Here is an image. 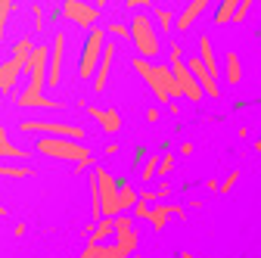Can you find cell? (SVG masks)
I'll list each match as a JSON object with an SVG mask.
<instances>
[{"label":"cell","mask_w":261,"mask_h":258,"mask_svg":"<svg viewBox=\"0 0 261 258\" xmlns=\"http://www.w3.org/2000/svg\"><path fill=\"white\" fill-rule=\"evenodd\" d=\"M130 66H134V72L143 78V84L152 90V96H155L159 103L171 106L174 96H180V87H177V81H174L171 66H159V62H149V59H143V56H134V59H130Z\"/></svg>","instance_id":"cell-1"},{"label":"cell","mask_w":261,"mask_h":258,"mask_svg":"<svg viewBox=\"0 0 261 258\" xmlns=\"http://www.w3.org/2000/svg\"><path fill=\"white\" fill-rule=\"evenodd\" d=\"M35 146H38V152H44V156H50V159L72 162V165H75V174H84V171L93 165V152H90L81 140H69V137H41Z\"/></svg>","instance_id":"cell-2"},{"label":"cell","mask_w":261,"mask_h":258,"mask_svg":"<svg viewBox=\"0 0 261 258\" xmlns=\"http://www.w3.org/2000/svg\"><path fill=\"white\" fill-rule=\"evenodd\" d=\"M130 41H134V47H137V53L143 59H155V53L162 50L159 25H152L149 16H134V19H130Z\"/></svg>","instance_id":"cell-3"},{"label":"cell","mask_w":261,"mask_h":258,"mask_svg":"<svg viewBox=\"0 0 261 258\" xmlns=\"http://www.w3.org/2000/svg\"><path fill=\"white\" fill-rule=\"evenodd\" d=\"M90 177L96 180V190H100L103 218H118V215H124V212H121V180L112 177V174L103 171V168H96Z\"/></svg>","instance_id":"cell-4"},{"label":"cell","mask_w":261,"mask_h":258,"mask_svg":"<svg viewBox=\"0 0 261 258\" xmlns=\"http://www.w3.org/2000/svg\"><path fill=\"white\" fill-rule=\"evenodd\" d=\"M168 66H171V72H174V81H177V87H180V96H187L190 103H199L202 96H205V90L199 87L196 75L190 72V66L184 62V53H180V47H177V44L171 47V59H168Z\"/></svg>","instance_id":"cell-5"},{"label":"cell","mask_w":261,"mask_h":258,"mask_svg":"<svg viewBox=\"0 0 261 258\" xmlns=\"http://www.w3.org/2000/svg\"><path fill=\"white\" fill-rule=\"evenodd\" d=\"M103 50H106L103 28H90L87 41H84V50H81V59H78V78H93L96 75V66H100V59H103Z\"/></svg>","instance_id":"cell-6"},{"label":"cell","mask_w":261,"mask_h":258,"mask_svg":"<svg viewBox=\"0 0 261 258\" xmlns=\"http://www.w3.org/2000/svg\"><path fill=\"white\" fill-rule=\"evenodd\" d=\"M25 134H44V137H69V140H84V127L65 124V121H22Z\"/></svg>","instance_id":"cell-7"},{"label":"cell","mask_w":261,"mask_h":258,"mask_svg":"<svg viewBox=\"0 0 261 258\" xmlns=\"http://www.w3.org/2000/svg\"><path fill=\"white\" fill-rule=\"evenodd\" d=\"M59 16H65L72 25L90 31V28H96V19H100V7H90V4H84V0H62Z\"/></svg>","instance_id":"cell-8"},{"label":"cell","mask_w":261,"mask_h":258,"mask_svg":"<svg viewBox=\"0 0 261 258\" xmlns=\"http://www.w3.org/2000/svg\"><path fill=\"white\" fill-rule=\"evenodd\" d=\"M118 249H121V255L127 258V255H134L137 252V230H134V221H130V215H118L115 218V240H112Z\"/></svg>","instance_id":"cell-9"},{"label":"cell","mask_w":261,"mask_h":258,"mask_svg":"<svg viewBox=\"0 0 261 258\" xmlns=\"http://www.w3.org/2000/svg\"><path fill=\"white\" fill-rule=\"evenodd\" d=\"M62 66H65V31H56L53 35V50H50V69H47V84L50 87H59Z\"/></svg>","instance_id":"cell-10"},{"label":"cell","mask_w":261,"mask_h":258,"mask_svg":"<svg viewBox=\"0 0 261 258\" xmlns=\"http://www.w3.org/2000/svg\"><path fill=\"white\" fill-rule=\"evenodd\" d=\"M19 75H25V62L10 56L0 62V100H4V93H13L16 84H19Z\"/></svg>","instance_id":"cell-11"},{"label":"cell","mask_w":261,"mask_h":258,"mask_svg":"<svg viewBox=\"0 0 261 258\" xmlns=\"http://www.w3.org/2000/svg\"><path fill=\"white\" fill-rule=\"evenodd\" d=\"M187 66H190V72L196 75L199 87L205 90V96H218V93H221V87H218V75H212V72L205 69V62H202L199 56H190V59H187Z\"/></svg>","instance_id":"cell-12"},{"label":"cell","mask_w":261,"mask_h":258,"mask_svg":"<svg viewBox=\"0 0 261 258\" xmlns=\"http://www.w3.org/2000/svg\"><path fill=\"white\" fill-rule=\"evenodd\" d=\"M112 66H115V44L106 41L103 59H100V66H96V75H93V93H103V90H106L109 75H112Z\"/></svg>","instance_id":"cell-13"},{"label":"cell","mask_w":261,"mask_h":258,"mask_svg":"<svg viewBox=\"0 0 261 258\" xmlns=\"http://www.w3.org/2000/svg\"><path fill=\"white\" fill-rule=\"evenodd\" d=\"M87 115L103 127V134H118V131H121V115H118V109H112V106H106V109L87 106Z\"/></svg>","instance_id":"cell-14"},{"label":"cell","mask_w":261,"mask_h":258,"mask_svg":"<svg viewBox=\"0 0 261 258\" xmlns=\"http://www.w3.org/2000/svg\"><path fill=\"white\" fill-rule=\"evenodd\" d=\"M168 218L187 221V212H184V205H152V218H149L152 230H155V234H162V230H165V224H168Z\"/></svg>","instance_id":"cell-15"},{"label":"cell","mask_w":261,"mask_h":258,"mask_svg":"<svg viewBox=\"0 0 261 258\" xmlns=\"http://www.w3.org/2000/svg\"><path fill=\"white\" fill-rule=\"evenodd\" d=\"M208 4H212V0H190V4L184 7V13L177 16V31H190V28H193V22L208 10Z\"/></svg>","instance_id":"cell-16"},{"label":"cell","mask_w":261,"mask_h":258,"mask_svg":"<svg viewBox=\"0 0 261 258\" xmlns=\"http://www.w3.org/2000/svg\"><path fill=\"white\" fill-rule=\"evenodd\" d=\"M84 234L93 243H109V240H115V218H103V221H96V224H87Z\"/></svg>","instance_id":"cell-17"},{"label":"cell","mask_w":261,"mask_h":258,"mask_svg":"<svg viewBox=\"0 0 261 258\" xmlns=\"http://www.w3.org/2000/svg\"><path fill=\"white\" fill-rule=\"evenodd\" d=\"M78 258H124V255H121V249L115 243H93V240H87V246H84V252Z\"/></svg>","instance_id":"cell-18"},{"label":"cell","mask_w":261,"mask_h":258,"mask_svg":"<svg viewBox=\"0 0 261 258\" xmlns=\"http://www.w3.org/2000/svg\"><path fill=\"white\" fill-rule=\"evenodd\" d=\"M224 78H227V84H230V87H237L243 81V62H240V53L237 50H230V53L224 56Z\"/></svg>","instance_id":"cell-19"},{"label":"cell","mask_w":261,"mask_h":258,"mask_svg":"<svg viewBox=\"0 0 261 258\" xmlns=\"http://www.w3.org/2000/svg\"><path fill=\"white\" fill-rule=\"evenodd\" d=\"M16 103L19 106H25V109H31V106H41V109H62V103L59 100H50V96H35V93H28V90H22L19 96H16Z\"/></svg>","instance_id":"cell-20"},{"label":"cell","mask_w":261,"mask_h":258,"mask_svg":"<svg viewBox=\"0 0 261 258\" xmlns=\"http://www.w3.org/2000/svg\"><path fill=\"white\" fill-rule=\"evenodd\" d=\"M0 159H13V162H25V159H28L25 149L13 146V140H10V134L4 131V127H0Z\"/></svg>","instance_id":"cell-21"},{"label":"cell","mask_w":261,"mask_h":258,"mask_svg":"<svg viewBox=\"0 0 261 258\" xmlns=\"http://www.w3.org/2000/svg\"><path fill=\"white\" fill-rule=\"evenodd\" d=\"M199 59L205 62V69H208L212 75H218V56H215V50H212V38H208V35L199 38Z\"/></svg>","instance_id":"cell-22"},{"label":"cell","mask_w":261,"mask_h":258,"mask_svg":"<svg viewBox=\"0 0 261 258\" xmlns=\"http://www.w3.org/2000/svg\"><path fill=\"white\" fill-rule=\"evenodd\" d=\"M237 10H240V0H221V7L215 13V25H227L237 19Z\"/></svg>","instance_id":"cell-23"},{"label":"cell","mask_w":261,"mask_h":258,"mask_svg":"<svg viewBox=\"0 0 261 258\" xmlns=\"http://www.w3.org/2000/svg\"><path fill=\"white\" fill-rule=\"evenodd\" d=\"M137 199H140V193L134 190V187H130L127 180H121V212L127 215V209L130 212H134V205H137Z\"/></svg>","instance_id":"cell-24"},{"label":"cell","mask_w":261,"mask_h":258,"mask_svg":"<svg viewBox=\"0 0 261 258\" xmlns=\"http://www.w3.org/2000/svg\"><path fill=\"white\" fill-rule=\"evenodd\" d=\"M159 162H162V156H149L146 162L140 165V180H143L146 187H149V184H152V177L159 174Z\"/></svg>","instance_id":"cell-25"},{"label":"cell","mask_w":261,"mask_h":258,"mask_svg":"<svg viewBox=\"0 0 261 258\" xmlns=\"http://www.w3.org/2000/svg\"><path fill=\"white\" fill-rule=\"evenodd\" d=\"M152 19H155L159 31H171V28H174V13H171V10H165V7L152 10Z\"/></svg>","instance_id":"cell-26"},{"label":"cell","mask_w":261,"mask_h":258,"mask_svg":"<svg viewBox=\"0 0 261 258\" xmlns=\"http://www.w3.org/2000/svg\"><path fill=\"white\" fill-rule=\"evenodd\" d=\"M0 177H31L28 165H10V162H0Z\"/></svg>","instance_id":"cell-27"},{"label":"cell","mask_w":261,"mask_h":258,"mask_svg":"<svg viewBox=\"0 0 261 258\" xmlns=\"http://www.w3.org/2000/svg\"><path fill=\"white\" fill-rule=\"evenodd\" d=\"M13 4H16V0H0V41H4V31H7V19L13 13Z\"/></svg>","instance_id":"cell-28"},{"label":"cell","mask_w":261,"mask_h":258,"mask_svg":"<svg viewBox=\"0 0 261 258\" xmlns=\"http://www.w3.org/2000/svg\"><path fill=\"white\" fill-rule=\"evenodd\" d=\"M109 35H112V38H118V41H130V25L109 22Z\"/></svg>","instance_id":"cell-29"},{"label":"cell","mask_w":261,"mask_h":258,"mask_svg":"<svg viewBox=\"0 0 261 258\" xmlns=\"http://www.w3.org/2000/svg\"><path fill=\"white\" fill-rule=\"evenodd\" d=\"M171 171H174V156L165 152V156H162V162H159V177H168Z\"/></svg>","instance_id":"cell-30"},{"label":"cell","mask_w":261,"mask_h":258,"mask_svg":"<svg viewBox=\"0 0 261 258\" xmlns=\"http://www.w3.org/2000/svg\"><path fill=\"white\" fill-rule=\"evenodd\" d=\"M240 177H243L240 171H230V174H227V177L221 180V193H224V196H227V193H230V190H233V187L240 184Z\"/></svg>","instance_id":"cell-31"},{"label":"cell","mask_w":261,"mask_h":258,"mask_svg":"<svg viewBox=\"0 0 261 258\" xmlns=\"http://www.w3.org/2000/svg\"><path fill=\"white\" fill-rule=\"evenodd\" d=\"M134 218L149 221V218H152V205H146V202H140V199H137V205H134Z\"/></svg>","instance_id":"cell-32"},{"label":"cell","mask_w":261,"mask_h":258,"mask_svg":"<svg viewBox=\"0 0 261 258\" xmlns=\"http://www.w3.org/2000/svg\"><path fill=\"white\" fill-rule=\"evenodd\" d=\"M140 202L155 205V202H159V193H155V190H149V187H143V190H140Z\"/></svg>","instance_id":"cell-33"},{"label":"cell","mask_w":261,"mask_h":258,"mask_svg":"<svg viewBox=\"0 0 261 258\" xmlns=\"http://www.w3.org/2000/svg\"><path fill=\"white\" fill-rule=\"evenodd\" d=\"M252 4H255V0H240V10H237V19H233V22H243V19L249 16V10H252Z\"/></svg>","instance_id":"cell-34"},{"label":"cell","mask_w":261,"mask_h":258,"mask_svg":"<svg viewBox=\"0 0 261 258\" xmlns=\"http://www.w3.org/2000/svg\"><path fill=\"white\" fill-rule=\"evenodd\" d=\"M31 16H35V28H44V7H31Z\"/></svg>","instance_id":"cell-35"},{"label":"cell","mask_w":261,"mask_h":258,"mask_svg":"<svg viewBox=\"0 0 261 258\" xmlns=\"http://www.w3.org/2000/svg\"><path fill=\"white\" fill-rule=\"evenodd\" d=\"M127 10H140V7H152V0H124Z\"/></svg>","instance_id":"cell-36"},{"label":"cell","mask_w":261,"mask_h":258,"mask_svg":"<svg viewBox=\"0 0 261 258\" xmlns=\"http://www.w3.org/2000/svg\"><path fill=\"white\" fill-rule=\"evenodd\" d=\"M159 118H162V112H159L155 106H149V109H146V121H152V124H155Z\"/></svg>","instance_id":"cell-37"},{"label":"cell","mask_w":261,"mask_h":258,"mask_svg":"<svg viewBox=\"0 0 261 258\" xmlns=\"http://www.w3.org/2000/svg\"><path fill=\"white\" fill-rule=\"evenodd\" d=\"M205 190H208V193H221V180L208 177V180H205Z\"/></svg>","instance_id":"cell-38"},{"label":"cell","mask_w":261,"mask_h":258,"mask_svg":"<svg viewBox=\"0 0 261 258\" xmlns=\"http://www.w3.org/2000/svg\"><path fill=\"white\" fill-rule=\"evenodd\" d=\"M155 193H159V199H165L168 193H171V187H168V184H159V187H155Z\"/></svg>","instance_id":"cell-39"},{"label":"cell","mask_w":261,"mask_h":258,"mask_svg":"<svg viewBox=\"0 0 261 258\" xmlns=\"http://www.w3.org/2000/svg\"><path fill=\"white\" fill-rule=\"evenodd\" d=\"M180 156H193V143H180Z\"/></svg>","instance_id":"cell-40"},{"label":"cell","mask_w":261,"mask_h":258,"mask_svg":"<svg viewBox=\"0 0 261 258\" xmlns=\"http://www.w3.org/2000/svg\"><path fill=\"white\" fill-rule=\"evenodd\" d=\"M180 258H199V255H193L190 249H184V252H180Z\"/></svg>","instance_id":"cell-41"},{"label":"cell","mask_w":261,"mask_h":258,"mask_svg":"<svg viewBox=\"0 0 261 258\" xmlns=\"http://www.w3.org/2000/svg\"><path fill=\"white\" fill-rule=\"evenodd\" d=\"M252 149H255V152H261V137L255 140V146H252Z\"/></svg>","instance_id":"cell-42"},{"label":"cell","mask_w":261,"mask_h":258,"mask_svg":"<svg viewBox=\"0 0 261 258\" xmlns=\"http://www.w3.org/2000/svg\"><path fill=\"white\" fill-rule=\"evenodd\" d=\"M0 218H7V205L4 202H0Z\"/></svg>","instance_id":"cell-43"},{"label":"cell","mask_w":261,"mask_h":258,"mask_svg":"<svg viewBox=\"0 0 261 258\" xmlns=\"http://www.w3.org/2000/svg\"><path fill=\"white\" fill-rule=\"evenodd\" d=\"M127 258H140V255H137V252H134V255H127Z\"/></svg>","instance_id":"cell-44"},{"label":"cell","mask_w":261,"mask_h":258,"mask_svg":"<svg viewBox=\"0 0 261 258\" xmlns=\"http://www.w3.org/2000/svg\"><path fill=\"white\" fill-rule=\"evenodd\" d=\"M258 174H261V171H258Z\"/></svg>","instance_id":"cell-45"}]
</instances>
